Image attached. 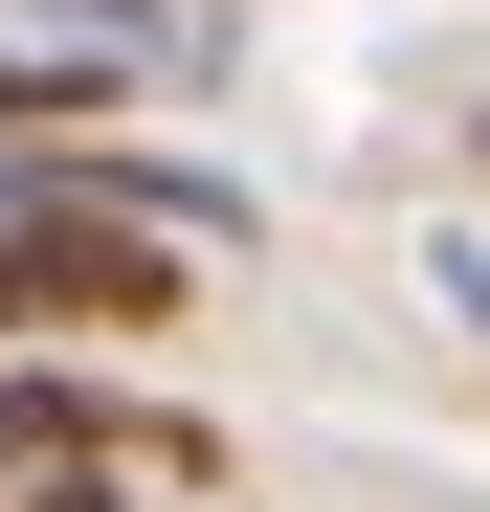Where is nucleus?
Returning <instances> with one entry per match:
<instances>
[{
  "mask_svg": "<svg viewBox=\"0 0 490 512\" xmlns=\"http://www.w3.org/2000/svg\"><path fill=\"white\" fill-rule=\"evenodd\" d=\"M0 268H23L45 334H156L179 312V245L90 201V156H0Z\"/></svg>",
  "mask_w": 490,
  "mask_h": 512,
  "instance_id": "f257e3e1",
  "label": "nucleus"
},
{
  "mask_svg": "<svg viewBox=\"0 0 490 512\" xmlns=\"http://www.w3.org/2000/svg\"><path fill=\"white\" fill-rule=\"evenodd\" d=\"M23 23H45V45H90V67H179V90L223 67V0H23Z\"/></svg>",
  "mask_w": 490,
  "mask_h": 512,
  "instance_id": "f03ea898",
  "label": "nucleus"
},
{
  "mask_svg": "<svg viewBox=\"0 0 490 512\" xmlns=\"http://www.w3.org/2000/svg\"><path fill=\"white\" fill-rule=\"evenodd\" d=\"M446 312H468V334H490V245H446Z\"/></svg>",
  "mask_w": 490,
  "mask_h": 512,
  "instance_id": "7ed1b4c3",
  "label": "nucleus"
},
{
  "mask_svg": "<svg viewBox=\"0 0 490 512\" xmlns=\"http://www.w3.org/2000/svg\"><path fill=\"white\" fill-rule=\"evenodd\" d=\"M0 334H45V312H23V268H0Z\"/></svg>",
  "mask_w": 490,
  "mask_h": 512,
  "instance_id": "20e7f679",
  "label": "nucleus"
},
{
  "mask_svg": "<svg viewBox=\"0 0 490 512\" xmlns=\"http://www.w3.org/2000/svg\"><path fill=\"white\" fill-rule=\"evenodd\" d=\"M468 156H490V134H468Z\"/></svg>",
  "mask_w": 490,
  "mask_h": 512,
  "instance_id": "39448f33",
  "label": "nucleus"
}]
</instances>
